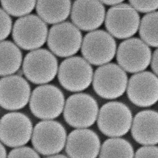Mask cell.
I'll return each instance as SVG.
<instances>
[{"mask_svg": "<svg viewBox=\"0 0 158 158\" xmlns=\"http://www.w3.org/2000/svg\"><path fill=\"white\" fill-rule=\"evenodd\" d=\"M2 77L10 76L16 72L22 63V55L17 46L12 42L3 40L0 44Z\"/></svg>", "mask_w": 158, "mask_h": 158, "instance_id": "cell-20", "label": "cell"}, {"mask_svg": "<svg viewBox=\"0 0 158 158\" xmlns=\"http://www.w3.org/2000/svg\"><path fill=\"white\" fill-rule=\"evenodd\" d=\"M117 59L121 67L129 73H137L146 69L152 59L147 44L138 38H131L120 44Z\"/></svg>", "mask_w": 158, "mask_h": 158, "instance_id": "cell-12", "label": "cell"}, {"mask_svg": "<svg viewBox=\"0 0 158 158\" xmlns=\"http://www.w3.org/2000/svg\"><path fill=\"white\" fill-rule=\"evenodd\" d=\"M128 77L124 69L115 64L103 65L95 72L94 90L102 98L113 99L122 96L127 88Z\"/></svg>", "mask_w": 158, "mask_h": 158, "instance_id": "cell-4", "label": "cell"}, {"mask_svg": "<svg viewBox=\"0 0 158 158\" xmlns=\"http://www.w3.org/2000/svg\"><path fill=\"white\" fill-rule=\"evenodd\" d=\"M151 68L153 71L158 76V49L155 51L152 55Z\"/></svg>", "mask_w": 158, "mask_h": 158, "instance_id": "cell-28", "label": "cell"}, {"mask_svg": "<svg viewBox=\"0 0 158 158\" xmlns=\"http://www.w3.org/2000/svg\"><path fill=\"white\" fill-rule=\"evenodd\" d=\"M62 91L52 85L36 87L32 94L29 107L34 116L41 119L52 120L58 117L65 107Z\"/></svg>", "mask_w": 158, "mask_h": 158, "instance_id": "cell-2", "label": "cell"}, {"mask_svg": "<svg viewBox=\"0 0 158 158\" xmlns=\"http://www.w3.org/2000/svg\"><path fill=\"white\" fill-rule=\"evenodd\" d=\"M131 144L125 139L112 137L106 140L100 151L99 158H134Z\"/></svg>", "mask_w": 158, "mask_h": 158, "instance_id": "cell-21", "label": "cell"}, {"mask_svg": "<svg viewBox=\"0 0 158 158\" xmlns=\"http://www.w3.org/2000/svg\"><path fill=\"white\" fill-rule=\"evenodd\" d=\"M139 33L147 45L158 47V11L148 13L141 20Z\"/></svg>", "mask_w": 158, "mask_h": 158, "instance_id": "cell-22", "label": "cell"}, {"mask_svg": "<svg viewBox=\"0 0 158 158\" xmlns=\"http://www.w3.org/2000/svg\"><path fill=\"white\" fill-rule=\"evenodd\" d=\"M47 158H68L67 157L64 155H53V156H51Z\"/></svg>", "mask_w": 158, "mask_h": 158, "instance_id": "cell-31", "label": "cell"}, {"mask_svg": "<svg viewBox=\"0 0 158 158\" xmlns=\"http://www.w3.org/2000/svg\"><path fill=\"white\" fill-rule=\"evenodd\" d=\"M127 89L129 99L135 106L147 107L158 101V77L149 71L131 77Z\"/></svg>", "mask_w": 158, "mask_h": 158, "instance_id": "cell-14", "label": "cell"}, {"mask_svg": "<svg viewBox=\"0 0 158 158\" xmlns=\"http://www.w3.org/2000/svg\"><path fill=\"white\" fill-rule=\"evenodd\" d=\"M82 44L79 30L70 22H61L52 27L47 38V45L55 55L69 57L77 53Z\"/></svg>", "mask_w": 158, "mask_h": 158, "instance_id": "cell-11", "label": "cell"}, {"mask_svg": "<svg viewBox=\"0 0 158 158\" xmlns=\"http://www.w3.org/2000/svg\"><path fill=\"white\" fill-rule=\"evenodd\" d=\"M55 56L46 49H37L28 53L23 64L24 75L36 84H44L53 81L58 72Z\"/></svg>", "mask_w": 158, "mask_h": 158, "instance_id": "cell-7", "label": "cell"}, {"mask_svg": "<svg viewBox=\"0 0 158 158\" xmlns=\"http://www.w3.org/2000/svg\"><path fill=\"white\" fill-rule=\"evenodd\" d=\"M101 2L107 5H116L119 4L125 0H99Z\"/></svg>", "mask_w": 158, "mask_h": 158, "instance_id": "cell-29", "label": "cell"}, {"mask_svg": "<svg viewBox=\"0 0 158 158\" xmlns=\"http://www.w3.org/2000/svg\"><path fill=\"white\" fill-rule=\"evenodd\" d=\"M100 139L93 131L79 129L70 133L66 152L70 158H96L101 149Z\"/></svg>", "mask_w": 158, "mask_h": 158, "instance_id": "cell-17", "label": "cell"}, {"mask_svg": "<svg viewBox=\"0 0 158 158\" xmlns=\"http://www.w3.org/2000/svg\"><path fill=\"white\" fill-rule=\"evenodd\" d=\"M71 9L70 0H37L36 11L46 23L58 24L66 20Z\"/></svg>", "mask_w": 158, "mask_h": 158, "instance_id": "cell-19", "label": "cell"}, {"mask_svg": "<svg viewBox=\"0 0 158 158\" xmlns=\"http://www.w3.org/2000/svg\"><path fill=\"white\" fill-rule=\"evenodd\" d=\"M131 5L141 13H151L158 9V0H129Z\"/></svg>", "mask_w": 158, "mask_h": 158, "instance_id": "cell-24", "label": "cell"}, {"mask_svg": "<svg viewBox=\"0 0 158 158\" xmlns=\"http://www.w3.org/2000/svg\"><path fill=\"white\" fill-rule=\"evenodd\" d=\"M98 106L93 97L88 94L70 96L65 103L64 116L71 127L84 129L92 125L98 118Z\"/></svg>", "mask_w": 158, "mask_h": 158, "instance_id": "cell-3", "label": "cell"}, {"mask_svg": "<svg viewBox=\"0 0 158 158\" xmlns=\"http://www.w3.org/2000/svg\"><path fill=\"white\" fill-rule=\"evenodd\" d=\"M117 44L114 38L104 30L91 31L83 39L81 52L85 59L94 65H103L114 58Z\"/></svg>", "mask_w": 158, "mask_h": 158, "instance_id": "cell-9", "label": "cell"}, {"mask_svg": "<svg viewBox=\"0 0 158 158\" xmlns=\"http://www.w3.org/2000/svg\"><path fill=\"white\" fill-rule=\"evenodd\" d=\"M48 29L44 21L35 15H27L18 19L13 27V38L24 50H35L44 44Z\"/></svg>", "mask_w": 158, "mask_h": 158, "instance_id": "cell-5", "label": "cell"}, {"mask_svg": "<svg viewBox=\"0 0 158 158\" xmlns=\"http://www.w3.org/2000/svg\"><path fill=\"white\" fill-rule=\"evenodd\" d=\"M58 80L66 90L80 92L88 88L93 77V69L89 62L80 56L67 58L58 69Z\"/></svg>", "mask_w": 158, "mask_h": 158, "instance_id": "cell-8", "label": "cell"}, {"mask_svg": "<svg viewBox=\"0 0 158 158\" xmlns=\"http://www.w3.org/2000/svg\"><path fill=\"white\" fill-rule=\"evenodd\" d=\"M28 83L22 77L10 75L0 81V105L6 110H15L24 108L30 98Z\"/></svg>", "mask_w": 158, "mask_h": 158, "instance_id": "cell-15", "label": "cell"}, {"mask_svg": "<svg viewBox=\"0 0 158 158\" xmlns=\"http://www.w3.org/2000/svg\"><path fill=\"white\" fill-rule=\"evenodd\" d=\"M66 132L64 126L55 121L38 123L34 127L32 143L34 149L44 156H53L64 148Z\"/></svg>", "mask_w": 158, "mask_h": 158, "instance_id": "cell-6", "label": "cell"}, {"mask_svg": "<svg viewBox=\"0 0 158 158\" xmlns=\"http://www.w3.org/2000/svg\"><path fill=\"white\" fill-rule=\"evenodd\" d=\"M131 134L140 144L151 146L158 143V112L152 110L140 111L135 117Z\"/></svg>", "mask_w": 158, "mask_h": 158, "instance_id": "cell-18", "label": "cell"}, {"mask_svg": "<svg viewBox=\"0 0 158 158\" xmlns=\"http://www.w3.org/2000/svg\"><path fill=\"white\" fill-rule=\"evenodd\" d=\"M134 158H158V147L146 146L136 151Z\"/></svg>", "mask_w": 158, "mask_h": 158, "instance_id": "cell-27", "label": "cell"}, {"mask_svg": "<svg viewBox=\"0 0 158 158\" xmlns=\"http://www.w3.org/2000/svg\"><path fill=\"white\" fill-rule=\"evenodd\" d=\"M105 16V9L99 0H76L71 9V18L75 26L84 31L101 27Z\"/></svg>", "mask_w": 158, "mask_h": 158, "instance_id": "cell-16", "label": "cell"}, {"mask_svg": "<svg viewBox=\"0 0 158 158\" xmlns=\"http://www.w3.org/2000/svg\"><path fill=\"white\" fill-rule=\"evenodd\" d=\"M1 158H6V150L2 144H1Z\"/></svg>", "mask_w": 158, "mask_h": 158, "instance_id": "cell-30", "label": "cell"}, {"mask_svg": "<svg viewBox=\"0 0 158 158\" xmlns=\"http://www.w3.org/2000/svg\"><path fill=\"white\" fill-rule=\"evenodd\" d=\"M32 125L28 116L13 112L3 116L0 122V138L2 143L11 148L27 144L32 134Z\"/></svg>", "mask_w": 158, "mask_h": 158, "instance_id": "cell-13", "label": "cell"}, {"mask_svg": "<svg viewBox=\"0 0 158 158\" xmlns=\"http://www.w3.org/2000/svg\"><path fill=\"white\" fill-rule=\"evenodd\" d=\"M7 158H40L38 153L28 147H18L9 153Z\"/></svg>", "mask_w": 158, "mask_h": 158, "instance_id": "cell-25", "label": "cell"}, {"mask_svg": "<svg viewBox=\"0 0 158 158\" xmlns=\"http://www.w3.org/2000/svg\"><path fill=\"white\" fill-rule=\"evenodd\" d=\"M132 124V114L129 107L121 102H109L101 107L97 118V125L104 135L119 137L126 135Z\"/></svg>", "mask_w": 158, "mask_h": 158, "instance_id": "cell-1", "label": "cell"}, {"mask_svg": "<svg viewBox=\"0 0 158 158\" xmlns=\"http://www.w3.org/2000/svg\"><path fill=\"white\" fill-rule=\"evenodd\" d=\"M36 2V0H1L3 10L15 17L27 15L34 9Z\"/></svg>", "mask_w": 158, "mask_h": 158, "instance_id": "cell-23", "label": "cell"}, {"mask_svg": "<svg viewBox=\"0 0 158 158\" xmlns=\"http://www.w3.org/2000/svg\"><path fill=\"white\" fill-rule=\"evenodd\" d=\"M11 18L3 9H1V40L3 41L9 36L12 30Z\"/></svg>", "mask_w": 158, "mask_h": 158, "instance_id": "cell-26", "label": "cell"}, {"mask_svg": "<svg viewBox=\"0 0 158 158\" xmlns=\"http://www.w3.org/2000/svg\"><path fill=\"white\" fill-rule=\"evenodd\" d=\"M105 24L108 31L115 38L128 39L138 31L140 25V16L132 6L121 3L109 9Z\"/></svg>", "mask_w": 158, "mask_h": 158, "instance_id": "cell-10", "label": "cell"}]
</instances>
